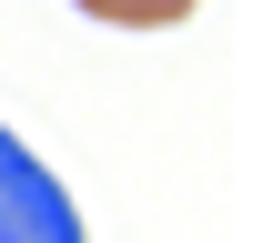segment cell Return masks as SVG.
Here are the masks:
<instances>
[{"mask_svg": "<svg viewBox=\"0 0 263 243\" xmlns=\"http://www.w3.org/2000/svg\"><path fill=\"white\" fill-rule=\"evenodd\" d=\"M0 243H81L61 173H41V152L21 132H0Z\"/></svg>", "mask_w": 263, "mask_h": 243, "instance_id": "obj_1", "label": "cell"}, {"mask_svg": "<svg viewBox=\"0 0 263 243\" xmlns=\"http://www.w3.org/2000/svg\"><path fill=\"white\" fill-rule=\"evenodd\" d=\"M91 21H122V31H162V21H182V10H202V0H81Z\"/></svg>", "mask_w": 263, "mask_h": 243, "instance_id": "obj_2", "label": "cell"}]
</instances>
